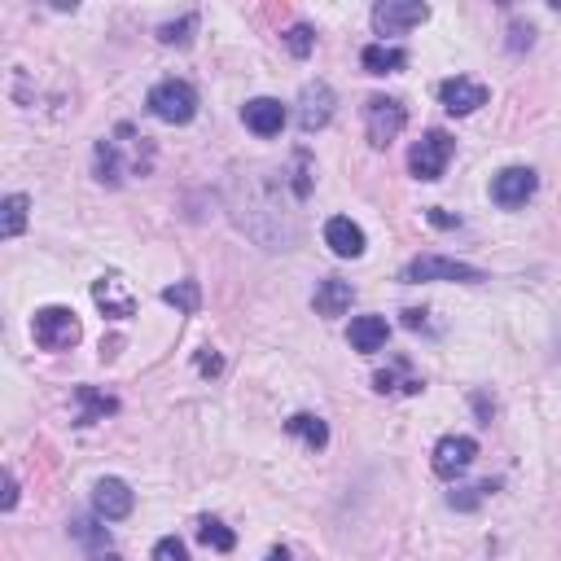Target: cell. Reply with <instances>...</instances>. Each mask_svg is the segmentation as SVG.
<instances>
[{"label": "cell", "instance_id": "cell-5", "mask_svg": "<svg viewBox=\"0 0 561 561\" xmlns=\"http://www.w3.org/2000/svg\"><path fill=\"white\" fill-rule=\"evenodd\" d=\"M404 123H408L404 101H395V97H369L364 101V128H369V141L377 145V150H386V145L404 132Z\"/></svg>", "mask_w": 561, "mask_h": 561}, {"label": "cell", "instance_id": "cell-11", "mask_svg": "<svg viewBox=\"0 0 561 561\" xmlns=\"http://www.w3.org/2000/svg\"><path fill=\"white\" fill-rule=\"evenodd\" d=\"M487 84H478V79H465V75H456V79H443L439 84V101L448 106L452 114H474V110H483L487 106Z\"/></svg>", "mask_w": 561, "mask_h": 561}, {"label": "cell", "instance_id": "cell-16", "mask_svg": "<svg viewBox=\"0 0 561 561\" xmlns=\"http://www.w3.org/2000/svg\"><path fill=\"white\" fill-rule=\"evenodd\" d=\"M312 307H316V316H342L351 307V281H342V277L320 281L312 294Z\"/></svg>", "mask_w": 561, "mask_h": 561}, {"label": "cell", "instance_id": "cell-30", "mask_svg": "<svg viewBox=\"0 0 561 561\" xmlns=\"http://www.w3.org/2000/svg\"><path fill=\"white\" fill-rule=\"evenodd\" d=\"M263 561H294L290 553H285V548H272V553L268 557H263Z\"/></svg>", "mask_w": 561, "mask_h": 561}, {"label": "cell", "instance_id": "cell-29", "mask_svg": "<svg viewBox=\"0 0 561 561\" xmlns=\"http://www.w3.org/2000/svg\"><path fill=\"white\" fill-rule=\"evenodd\" d=\"M430 220H434V224H439V228H452V224H456V220H452V215H443V211H439V206H434V211H430Z\"/></svg>", "mask_w": 561, "mask_h": 561}, {"label": "cell", "instance_id": "cell-3", "mask_svg": "<svg viewBox=\"0 0 561 561\" xmlns=\"http://www.w3.org/2000/svg\"><path fill=\"white\" fill-rule=\"evenodd\" d=\"M404 281H408V285H421V281H461V285H478V281H487V272L474 268V263L448 259V255H417V259H408Z\"/></svg>", "mask_w": 561, "mask_h": 561}, {"label": "cell", "instance_id": "cell-8", "mask_svg": "<svg viewBox=\"0 0 561 561\" xmlns=\"http://www.w3.org/2000/svg\"><path fill=\"white\" fill-rule=\"evenodd\" d=\"M474 456H478V443L469 439V434H443V439L434 443V452H430V465H434V474L439 478H456V474H465V469L474 465Z\"/></svg>", "mask_w": 561, "mask_h": 561}, {"label": "cell", "instance_id": "cell-20", "mask_svg": "<svg viewBox=\"0 0 561 561\" xmlns=\"http://www.w3.org/2000/svg\"><path fill=\"white\" fill-rule=\"evenodd\" d=\"M27 211H31L27 193H9L5 206H0V237H18L27 228Z\"/></svg>", "mask_w": 561, "mask_h": 561}, {"label": "cell", "instance_id": "cell-27", "mask_svg": "<svg viewBox=\"0 0 561 561\" xmlns=\"http://www.w3.org/2000/svg\"><path fill=\"white\" fill-rule=\"evenodd\" d=\"M531 36H535V31H531V22H526V27H522V22H513V27H509V49H513V53L531 49Z\"/></svg>", "mask_w": 561, "mask_h": 561}, {"label": "cell", "instance_id": "cell-13", "mask_svg": "<svg viewBox=\"0 0 561 561\" xmlns=\"http://www.w3.org/2000/svg\"><path fill=\"white\" fill-rule=\"evenodd\" d=\"M325 246L334 250L338 259H360L364 255V228L356 220H347V215H334V220L325 224Z\"/></svg>", "mask_w": 561, "mask_h": 561}, {"label": "cell", "instance_id": "cell-31", "mask_svg": "<svg viewBox=\"0 0 561 561\" xmlns=\"http://www.w3.org/2000/svg\"><path fill=\"white\" fill-rule=\"evenodd\" d=\"M93 561H123V557H114V553H101V557H93Z\"/></svg>", "mask_w": 561, "mask_h": 561}, {"label": "cell", "instance_id": "cell-6", "mask_svg": "<svg viewBox=\"0 0 561 561\" xmlns=\"http://www.w3.org/2000/svg\"><path fill=\"white\" fill-rule=\"evenodd\" d=\"M426 18H430V5H421V0H382V5H373L377 36H404V31L421 27Z\"/></svg>", "mask_w": 561, "mask_h": 561}, {"label": "cell", "instance_id": "cell-4", "mask_svg": "<svg viewBox=\"0 0 561 561\" xmlns=\"http://www.w3.org/2000/svg\"><path fill=\"white\" fill-rule=\"evenodd\" d=\"M452 154H456V141H452L448 132L434 128V132H426V136H421V141L408 150V171H412L417 180H439L443 171H448Z\"/></svg>", "mask_w": 561, "mask_h": 561}, {"label": "cell", "instance_id": "cell-2", "mask_svg": "<svg viewBox=\"0 0 561 561\" xmlns=\"http://www.w3.org/2000/svg\"><path fill=\"white\" fill-rule=\"evenodd\" d=\"M31 334L44 351H71L79 338H84V325H79V316L71 307H40L36 320H31Z\"/></svg>", "mask_w": 561, "mask_h": 561}, {"label": "cell", "instance_id": "cell-15", "mask_svg": "<svg viewBox=\"0 0 561 561\" xmlns=\"http://www.w3.org/2000/svg\"><path fill=\"white\" fill-rule=\"evenodd\" d=\"M386 338H391V325H386V316H356L347 329V342L360 351V356H373V351L386 347Z\"/></svg>", "mask_w": 561, "mask_h": 561}, {"label": "cell", "instance_id": "cell-23", "mask_svg": "<svg viewBox=\"0 0 561 561\" xmlns=\"http://www.w3.org/2000/svg\"><path fill=\"white\" fill-rule=\"evenodd\" d=\"M312 44H316V36H312V27H307V22H294V27L285 31V49H290L294 57H307V53H312Z\"/></svg>", "mask_w": 561, "mask_h": 561}, {"label": "cell", "instance_id": "cell-24", "mask_svg": "<svg viewBox=\"0 0 561 561\" xmlns=\"http://www.w3.org/2000/svg\"><path fill=\"white\" fill-rule=\"evenodd\" d=\"M193 27H198V18L185 14L180 22H167V27H158V40H163V44H189V31Z\"/></svg>", "mask_w": 561, "mask_h": 561}, {"label": "cell", "instance_id": "cell-25", "mask_svg": "<svg viewBox=\"0 0 561 561\" xmlns=\"http://www.w3.org/2000/svg\"><path fill=\"white\" fill-rule=\"evenodd\" d=\"M71 535L79 544H106V531H101V526H93L88 518H75L71 522Z\"/></svg>", "mask_w": 561, "mask_h": 561}, {"label": "cell", "instance_id": "cell-18", "mask_svg": "<svg viewBox=\"0 0 561 561\" xmlns=\"http://www.w3.org/2000/svg\"><path fill=\"white\" fill-rule=\"evenodd\" d=\"M360 62L369 75H395L408 66V53L399 49V44H369V49L360 53Z\"/></svg>", "mask_w": 561, "mask_h": 561}, {"label": "cell", "instance_id": "cell-1", "mask_svg": "<svg viewBox=\"0 0 561 561\" xmlns=\"http://www.w3.org/2000/svg\"><path fill=\"white\" fill-rule=\"evenodd\" d=\"M145 106H150V114L163 123H189L193 114H198V88H193L189 79H163V84L150 88Z\"/></svg>", "mask_w": 561, "mask_h": 561}, {"label": "cell", "instance_id": "cell-10", "mask_svg": "<svg viewBox=\"0 0 561 561\" xmlns=\"http://www.w3.org/2000/svg\"><path fill=\"white\" fill-rule=\"evenodd\" d=\"M93 509H97V518H106V522H123L136 509V496L123 478H101L93 487Z\"/></svg>", "mask_w": 561, "mask_h": 561}, {"label": "cell", "instance_id": "cell-14", "mask_svg": "<svg viewBox=\"0 0 561 561\" xmlns=\"http://www.w3.org/2000/svg\"><path fill=\"white\" fill-rule=\"evenodd\" d=\"M329 119H334V93H329V84H307L303 88V110H299L303 132H320Z\"/></svg>", "mask_w": 561, "mask_h": 561}, {"label": "cell", "instance_id": "cell-7", "mask_svg": "<svg viewBox=\"0 0 561 561\" xmlns=\"http://www.w3.org/2000/svg\"><path fill=\"white\" fill-rule=\"evenodd\" d=\"M93 303L101 307L106 320H128V316H136V303L141 299H136V290L119 277V272H106V277L93 281Z\"/></svg>", "mask_w": 561, "mask_h": 561}, {"label": "cell", "instance_id": "cell-22", "mask_svg": "<svg viewBox=\"0 0 561 561\" xmlns=\"http://www.w3.org/2000/svg\"><path fill=\"white\" fill-rule=\"evenodd\" d=\"M163 299L176 307V312L193 316L202 307V290H198V281H176V285H167V290H163Z\"/></svg>", "mask_w": 561, "mask_h": 561}, {"label": "cell", "instance_id": "cell-19", "mask_svg": "<svg viewBox=\"0 0 561 561\" xmlns=\"http://www.w3.org/2000/svg\"><path fill=\"white\" fill-rule=\"evenodd\" d=\"M285 430H290V434H299V439H303L312 452H320V448L329 443V426H325V417H312V412H294V417L285 421Z\"/></svg>", "mask_w": 561, "mask_h": 561}, {"label": "cell", "instance_id": "cell-21", "mask_svg": "<svg viewBox=\"0 0 561 561\" xmlns=\"http://www.w3.org/2000/svg\"><path fill=\"white\" fill-rule=\"evenodd\" d=\"M198 540H202L206 548H215V553H233V548H237V535L228 531L220 518H202V522H198Z\"/></svg>", "mask_w": 561, "mask_h": 561}, {"label": "cell", "instance_id": "cell-28", "mask_svg": "<svg viewBox=\"0 0 561 561\" xmlns=\"http://www.w3.org/2000/svg\"><path fill=\"white\" fill-rule=\"evenodd\" d=\"M18 505V478L5 474V496H0V509H14Z\"/></svg>", "mask_w": 561, "mask_h": 561}, {"label": "cell", "instance_id": "cell-9", "mask_svg": "<svg viewBox=\"0 0 561 561\" xmlns=\"http://www.w3.org/2000/svg\"><path fill=\"white\" fill-rule=\"evenodd\" d=\"M535 189H540V176H535L531 167H505L496 180H491V198H496L505 211H518L535 198Z\"/></svg>", "mask_w": 561, "mask_h": 561}, {"label": "cell", "instance_id": "cell-12", "mask_svg": "<svg viewBox=\"0 0 561 561\" xmlns=\"http://www.w3.org/2000/svg\"><path fill=\"white\" fill-rule=\"evenodd\" d=\"M242 119H246V128L255 136H281L285 106L277 97H255V101H246V106H242Z\"/></svg>", "mask_w": 561, "mask_h": 561}, {"label": "cell", "instance_id": "cell-17", "mask_svg": "<svg viewBox=\"0 0 561 561\" xmlns=\"http://www.w3.org/2000/svg\"><path fill=\"white\" fill-rule=\"evenodd\" d=\"M75 399H79V417H75V426H93V421L110 417V412H119V399L101 395L97 386H75Z\"/></svg>", "mask_w": 561, "mask_h": 561}, {"label": "cell", "instance_id": "cell-26", "mask_svg": "<svg viewBox=\"0 0 561 561\" xmlns=\"http://www.w3.org/2000/svg\"><path fill=\"white\" fill-rule=\"evenodd\" d=\"M154 561H189V553H185V544H180L176 535H167V540L154 544Z\"/></svg>", "mask_w": 561, "mask_h": 561}]
</instances>
